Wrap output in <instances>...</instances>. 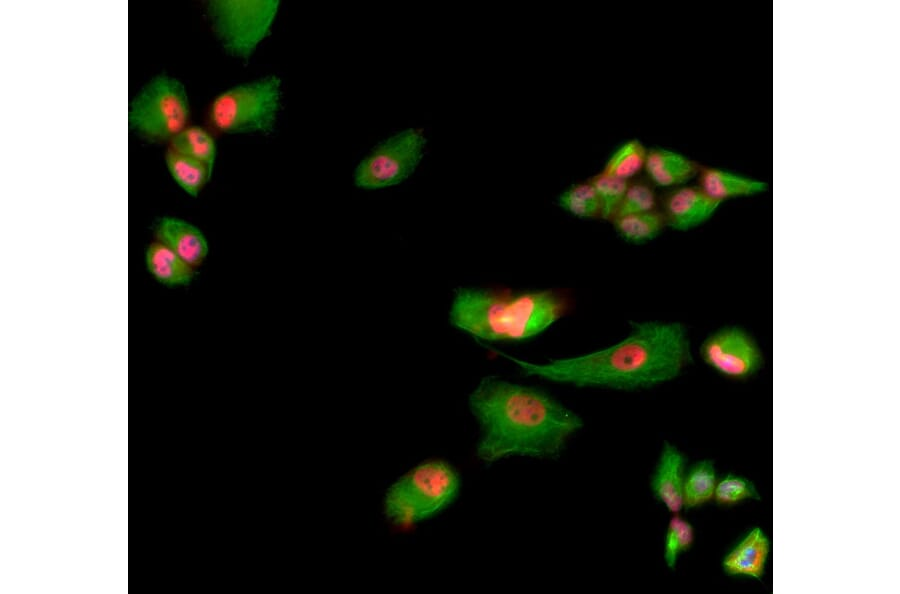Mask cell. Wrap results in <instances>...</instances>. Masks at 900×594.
<instances>
[{"instance_id":"ffe728a7","label":"cell","mask_w":900,"mask_h":594,"mask_svg":"<svg viewBox=\"0 0 900 594\" xmlns=\"http://www.w3.org/2000/svg\"><path fill=\"white\" fill-rule=\"evenodd\" d=\"M169 147L201 162L213 171L217 147L213 136L205 128L188 125L170 141Z\"/></svg>"},{"instance_id":"7a4b0ae2","label":"cell","mask_w":900,"mask_h":594,"mask_svg":"<svg viewBox=\"0 0 900 594\" xmlns=\"http://www.w3.org/2000/svg\"><path fill=\"white\" fill-rule=\"evenodd\" d=\"M479 423L476 453L485 463L512 456H557L583 422L545 392L485 377L469 397Z\"/></svg>"},{"instance_id":"3957f363","label":"cell","mask_w":900,"mask_h":594,"mask_svg":"<svg viewBox=\"0 0 900 594\" xmlns=\"http://www.w3.org/2000/svg\"><path fill=\"white\" fill-rule=\"evenodd\" d=\"M571 307V297L560 289L464 287L455 291L449 322L479 340L519 343L546 331Z\"/></svg>"},{"instance_id":"484cf974","label":"cell","mask_w":900,"mask_h":594,"mask_svg":"<svg viewBox=\"0 0 900 594\" xmlns=\"http://www.w3.org/2000/svg\"><path fill=\"white\" fill-rule=\"evenodd\" d=\"M713 499L721 506H733L745 500L759 499V493L750 480L729 473L717 480Z\"/></svg>"},{"instance_id":"ba28073f","label":"cell","mask_w":900,"mask_h":594,"mask_svg":"<svg viewBox=\"0 0 900 594\" xmlns=\"http://www.w3.org/2000/svg\"><path fill=\"white\" fill-rule=\"evenodd\" d=\"M427 145L425 131L418 127L400 130L375 145L353 173L354 185L379 190L407 180L420 165Z\"/></svg>"},{"instance_id":"e0dca14e","label":"cell","mask_w":900,"mask_h":594,"mask_svg":"<svg viewBox=\"0 0 900 594\" xmlns=\"http://www.w3.org/2000/svg\"><path fill=\"white\" fill-rule=\"evenodd\" d=\"M165 164L176 184L192 197L198 196L212 175L204 164L170 147L165 152Z\"/></svg>"},{"instance_id":"30bf717a","label":"cell","mask_w":900,"mask_h":594,"mask_svg":"<svg viewBox=\"0 0 900 594\" xmlns=\"http://www.w3.org/2000/svg\"><path fill=\"white\" fill-rule=\"evenodd\" d=\"M720 204L710 199L698 186L681 185L665 191L659 199L666 227L688 231L708 221Z\"/></svg>"},{"instance_id":"cb8c5ba5","label":"cell","mask_w":900,"mask_h":594,"mask_svg":"<svg viewBox=\"0 0 900 594\" xmlns=\"http://www.w3.org/2000/svg\"><path fill=\"white\" fill-rule=\"evenodd\" d=\"M657 209H659V198L654 190V185L647 178L636 177L628 182L616 216Z\"/></svg>"},{"instance_id":"7c38bea8","label":"cell","mask_w":900,"mask_h":594,"mask_svg":"<svg viewBox=\"0 0 900 594\" xmlns=\"http://www.w3.org/2000/svg\"><path fill=\"white\" fill-rule=\"evenodd\" d=\"M686 459L672 444L665 443L651 478L654 497L671 513L683 508V484Z\"/></svg>"},{"instance_id":"5bb4252c","label":"cell","mask_w":900,"mask_h":594,"mask_svg":"<svg viewBox=\"0 0 900 594\" xmlns=\"http://www.w3.org/2000/svg\"><path fill=\"white\" fill-rule=\"evenodd\" d=\"M700 167L697 161L679 152L651 147L647 149L644 172L654 186L670 189L697 177Z\"/></svg>"},{"instance_id":"8fae6325","label":"cell","mask_w":900,"mask_h":594,"mask_svg":"<svg viewBox=\"0 0 900 594\" xmlns=\"http://www.w3.org/2000/svg\"><path fill=\"white\" fill-rule=\"evenodd\" d=\"M770 547L765 532L753 527L724 556L722 569L731 577L760 579L765 572Z\"/></svg>"},{"instance_id":"6da1fadb","label":"cell","mask_w":900,"mask_h":594,"mask_svg":"<svg viewBox=\"0 0 900 594\" xmlns=\"http://www.w3.org/2000/svg\"><path fill=\"white\" fill-rule=\"evenodd\" d=\"M524 375L576 387L650 388L673 380L691 363L686 327L679 322H634L619 342L583 355L534 363L504 354Z\"/></svg>"},{"instance_id":"9a60e30c","label":"cell","mask_w":900,"mask_h":594,"mask_svg":"<svg viewBox=\"0 0 900 594\" xmlns=\"http://www.w3.org/2000/svg\"><path fill=\"white\" fill-rule=\"evenodd\" d=\"M697 179V186L720 205L727 200L758 195L768 189V184L762 180L712 166L701 165Z\"/></svg>"},{"instance_id":"277c9868","label":"cell","mask_w":900,"mask_h":594,"mask_svg":"<svg viewBox=\"0 0 900 594\" xmlns=\"http://www.w3.org/2000/svg\"><path fill=\"white\" fill-rule=\"evenodd\" d=\"M459 490V475L449 463L427 460L389 485L382 500V514L391 527L408 529L446 509Z\"/></svg>"},{"instance_id":"603a6c76","label":"cell","mask_w":900,"mask_h":594,"mask_svg":"<svg viewBox=\"0 0 900 594\" xmlns=\"http://www.w3.org/2000/svg\"><path fill=\"white\" fill-rule=\"evenodd\" d=\"M694 542V528L685 518L674 514L670 519L663 546V559L667 567L674 569L681 554L688 551Z\"/></svg>"},{"instance_id":"4fadbf2b","label":"cell","mask_w":900,"mask_h":594,"mask_svg":"<svg viewBox=\"0 0 900 594\" xmlns=\"http://www.w3.org/2000/svg\"><path fill=\"white\" fill-rule=\"evenodd\" d=\"M154 232L157 241L169 247L195 269L207 257L209 246L206 237L199 228L181 218H160L155 224Z\"/></svg>"},{"instance_id":"7402d4cb","label":"cell","mask_w":900,"mask_h":594,"mask_svg":"<svg viewBox=\"0 0 900 594\" xmlns=\"http://www.w3.org/2000/svg\"><path fill=\"white\" fill-rule=\"evenodd\" d=\"M558 206L581 219L601 218V205L597 192L587 179L570 185L557 198Z\"/></svg>"},{"instance_id":"5b68a950","label":"cell","mask_w":900,"mask_h":594,"mask_svg":"<svg viewBox=\"0 0 900 594\" xmlns=\"http://www.w3.org/2000/svg\"><path fill=\"white\" fill-rule=\"evenodd\" d=\"M282 85L267 75L218 94L208 108L210 125L221 133L271 134L281 109Z\"/></svg>"},{"instance_id":"44dd1931","label":"cell","mask_w":900,"mask_h":594,"mask_svg":"<svg viewBox=\"0 0 900 594\" xmlns=\"http://www.w3.org/2000/svg\"><path fill=\"white\" fill-rule=\"evenodd\" d=\"M717 483L716 469L709 460L695 463L685 473L683 504L687 509L700 507L713 499Z\"/></svg>"},{"instance_id":"ac0fdd59","label":"cell","mask_w":900,"mask_h":594,"mask_svg":"<svg viewBox=\"0 0 900 594\" xmlns=\"http://www.w3.org/2000/svg\"><path fill=\"white\" fill-rule=\"evenodd\" d=\"M616 233L626 242L643 244L655 239L666 227L659 209L649 212L624 214L611 221Z\"/></svg>"},{"instance_id":"2e32d148","label":"cell","mask_w":900,"mask_h":594,"mask_svg":"<svg viewBox=\"0 0 900 594\" xmlns=\"http://www.w3.org/2000/svg\"><path fill=\"white\" fill-rule=\"evenodd\" d=\"M145 265L156 281L169 287L186 286L195 276V268L157 240L146 248Z\"/></svg>"},{"instance_id":"52a82bcc","label":"cell","mask_w":900,"mask_h":594,"mask_svg":"<svg viewBox=\"0 0 900 594\" xmlns=\"http://www.w3.org/2000/svg\"><path fill=\"white\" fill-rule=\"evenodd\" d=\"M279 6L278 0H211L205 10L224 50L248 60L270 34Z\"/></svg>"},{"instance_id":"d6986e66","label":"cell","mask_w":900,"mask_h":594,"mask_svg":"<svg viewBox=\"0 0 900 594\" xmlns=\"http://www.w3.org/2000/svg\"><path fill=\"white\" fill-rule=\"evenodd\" d=\"M647 149L640 140L628 139L611 152L601 171L630 181L644 171Z\"/></svg>"},{"instance_id":"8992f818","label":"cell","mask_w":900,"mask_h":594,"mask_svg":"<svg viewBox=\"0 0 900 594\" xmlns=\"http://www.w3.org/2000/svg\"><path fill=\"white\" fill-rule=\"evenodd\" d=\"M190 103L184 85L167 74L151 78L128 107L129 128L154 141H171L188 126Z\"/></svg>"},{"instance_id":"d4e9b609","label":"cell","mask_w":900,"mask_h":594,"mask_svg":"<svg viewBox=\"0 0 900 594\" xmlns=\"http://www.w3.org/2000/svg\"><path fill=\"white\" fill-rule=\"evenodd\" d=\"M588 180L594 186L601 205V219L612 221L616 216L629 181L610 176L602 171Z\"/></svg>"},{"instance_id":"9c48e42d","label":"cell","mask_w":900,"mask_h":594,"mask_svg":"<svg viewBox=\"0 0 900 594\" xmlns=\"http://www.w3.org/2000/svg\"><path fill=\"white\" fill-rule=\"evenodd\" d=\"M699 352L708 367L732 380L750 378L764 364L758 342L739 326H725L712 332L701 343Z\"/></svg>"}]
</instances>
